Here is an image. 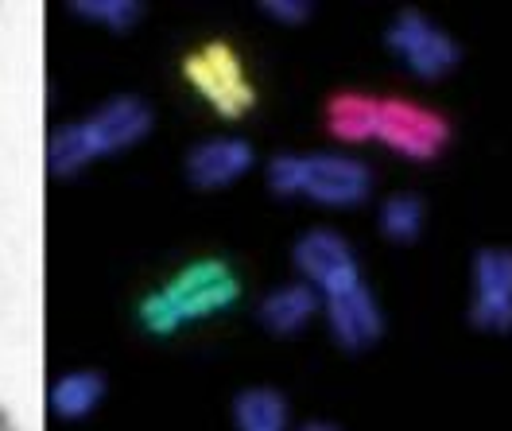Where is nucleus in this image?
<instances>
[{"label": "nucleus", "instance_id": "dca6fc26", "mask_svg": "<svg viewBox=\"0 0 512 431\" xmlns=\"http://www.w3.org/2000/svg\"><path fill=\"white\" fill-rule=\"evenodd\" d=\"M427 222V206L412 191H400V195H388L381 202V214H377V230L392 241V245H416L419 233Z\"/></svg>", "mask_w": 512, "mask_h": 431}, {"label": "nucleus", "instance_id": "20e7f679", "mask_svg": "<svg viewBox=\"0 0 512 431\" xmlns=\"http://www.w3.org/2000/svg\"><path fill=\"white\" fill-rule=\"evenodd\" d=\"M373 140L388 144L404 160L427 164L447 148L450 125L427 105L400 98H377V136Z\"/></svg>", "mask_w": 512, "mask_h": 431}, {"label": "nucleus", "instance_id": "2eb2a0df", "mask_svg": "<svg viewBox=\"0 0 512 431\" xmlns=\"http://www.w3.org/2000/svg\"><path fill=\"white\" fill-rule=\"evenodd\" d=\"M94 160H97V152H94V144H90V136H86V129H82V121L63 125V129L51 133L47 167H51L55 179H74V175H82Z\"/></svg>", "mask_w": 512, "mask_h": 431}, {"label": "nucleus", "instance_id": "aec40b11", "mask_svg": "<svg viewBox=\"0 0 512 431\" xmlns=\"http://www.w3.org/2000/svg\"><path fill=\"white\" fill-rule=\"evenodd\" d=\"M0 431H20V420L12 416V408H8V404H0Z\"/></svg>", "mask_w": 512, "mask_h": 431}, {"label": "nucleus", "instance_id": "0eeeda50", "mask_svg": "<svg viewBox=\"0 0 512 431\" xmlns=\"http://www.w3.org/2000/svg\"><path fill=\"white\" fill-rule=\"evenodd\" d=\"M291 265L299 268V276L319 292H338L346 284L361 280V265H357V253L353 245L338 230H307L295 245H291Z\"/></svg>", "mask_w": 512, "mask_h": 431}, {"label": "nucleus", "instance_id": "9b49d317", "mask_svg": "<svg viewBox=\"0 0 512 431\" xmlns=\"http://www.w3.org/2000/svg\"><path fill=\"white\" fill-rule=\"evenodd\" d=\"M322 311V296L307 280H291L272 288L256 307V323L272 338H295L299 331L311 327V319Z\"/></svg>", "mask_w": 512, "mask_h": 431}, {"label": "nucleus", "instance_id": "6e6552de", "mask_svg": "<svg viewBox=\"0 0 512 431\" xmlns=\"http://www.w3.org/2000/svg\"><path fill=\"white\" fill-rule=\"evenodd\" d=\"M303 199L350 210L373 195V171L357 156H338V152H319L303 156Z\"/></svg>", "mask_w": 512, "mask_h": 431}, {"label": "nucleus", "instance_id": "412c9836", "mask_svg": "<svg viewBox=\"0 0 512 431\" xmlns=\"http://www.w3.org/2000/svg\"><path fill=\"white\" fill-rule=\"evenodd\" d=\"M303 431H342L338 424H326V420H315V424H307Z\"/></svg>", "mask_w": 512, "mask_h": 431}, {"label": "nucleus", "instance_id": "6ab92c4d", "mask_svg": "<svg viewBox=\"0 0 512 431\" xmlns=\"http://www.w3.org/2000/svg\"><path fill=\"white\" fill-rule=\"evenodd\" d=\"M268 20H276L280 28H303L311 16H315V4L311 0H260L256 4Z\"/></svg>", "mask_w": 512, "mask_h": 431}, {"label": "nucleus", "instance_id": "f03ea898", "mask_svg": "<svg viewBox=\"0 0 512 431\" xmlns=\"http://www.w3.org/2000/svg\"><path fill=\"white\" fill-rule=\"evenodd\" d=\"M183 78L225 121H241L256 109V86L249 82V70L225 39H210L191 51L183 59Z\"/></svg>", "mask_w": 512, "mask_h": 431}, {"label": "nucleus", "instance_id": "f257e3e1", "mask_svg": "<svg viewBox=\"0 0 512 431\" xmlns=\"http://www.w3.org/2000/svg\"><path fill=\"white\" fill-rule=\"evenodd\" d=\"M241 280L222 257H202L194 265L179 268L163 288L148 292L136 307V323L152 338H171L187 323H202L210 315L229 311L241 299Z\"/></svg>", "mask_w": 512, "mask_h": 431}, {"label": "nucleus", "instance_id": "9d476101", "mask_svg": "<svg viewBox=\"0 0 512 431\" xmlns=\"http://www.w3.org/2000/svg\"><path fill=\"white\" fill-rule=\"evenodd\" d=\"M256 167V148L245 136H214L191 148L187 156V183L194 191H225L237 179H245Z\"/></svg>", "mask_w": 512, "mask_h": 431}, {"label": "nucleus", "instance_id": "1a4fd4ad", "mask_svg": "<svg viewBox=\"0 0 512 431\" xmlns=\"http://www.w3.org/2000/svg\"><path fill=\"white\" fill-rule=\"evenodd\" d=\"M82 129H86L90 144H94L97 160H105V156H117V152H125L132 144L148 140L152 129H156V113H152L148 101L136 98V94H117V98L105 101L101 109H94L82 121Z\"/></svg>", "mask_w": 512, "mask_h": 431}, {"label": "nucleus", "instance_id": "39448f33", "mask_svg": "<svg viewBox=\"0 0 512 431\" xmlns=\"http://www.w3.org/2000/svg\"><path fill=\"white\" fill-rule=\"evenodd\" d=\"M322 315H326L330 338L346 354H365L384 338V311L365 280L346 284L338 292H326L322 296Z\"/></svg>", "mask_w": 512, "mask_h": 431}, {"label": "nucleus", "instance_id": "4468645a", "mask_svg": "<svg viewBox=\"0 0 512 431\" xmlns=\"http://www.w3.org/2000/svg\"><path fill=\"white\" fill-rule=\"evenodd\" d=\"M288 400L284 393L256 385V389H241L233 397V424L237 431H288Z\"/></svg>", "mask_w": 512, "mask_h": 431}, {"label": "nucleus", "instance_id": "423d86ee", "mask_svg": "<svg viewBox=\"0 0 512 431\" xmlns=\"http://www.w3.org/2000/svg\"><path fill=\"white\" fill-rule=\"evenodd\" d=\"M474 299L470 323L485 334H512V249L485 245L474 253Z\"/></svg>", "mask_w": 512, "mask_h": 431}, {"label": "nucleus", "instance_id": "ddd939ff", "mask_svg": "<svg viewBox=\"0 0 512 431\" xmlns=\"http://www.w3.org/2000/svg\"><path fill=\"white\" fill-rule=\"evenodd\" d=\"M326 129L330 136L346 140V144H361L377 136V98L361 94V90H342L326 101Z\"/></svg>", "mask_w": 512, "mask_h": 431}, {"label": "nucleus", "instance_id": "f8f14e48", "mask_svg": "<svg viewBox=\"0 0 512 431\" xmlns=\"http://www.w3.org/2000/svg\"><path fill=\"white\" fill-rule=\"evenodd\" d=\"M109 393V381H105V373H97V369H74V373H66L59 377L55 385H51V412L66 420V424H74V420H86V416H94L97 408H101V400Z\"/></svg>", "mask_w": 512, "mask_h": 431}, {"label": "nucleus", "instance_id": "7ed1b4c3", "mask_svg": "<svg viewBox=\"0 0 512 431\" xmlns=\"http://www.w3.org/2000/svg\"><path fill=\"white\" fill-rule=\"evenodd\" d=\"M384 47L423 82H439L462 63V43L416 8H404L384 28Z\"/></svg>", "mask_w": 512, "mask_h": 431}, {"label": "nucleus", "instance_id": "a211bd4d", "mask_svg": "<svg viewBox=\"0 0 512 431\" xmlns=\"http://www.w3.org/2000/svg\"><path fill=\"white\" fill-rule=\"evenodd\" d=\"M264 183L276 199H295L303 191V156H291V152L272 156L264 167Z\"/></svg>", "mask_w": 512, "mask_h": 431}, {"label": "nucleus", "instance_id": "f3484780", "mask_svg": "<svg viewBox=\"0 0 512 431\" xmlns=\"http://www.w3.org/2000/svg\"><path fill=\"white\" fill-rule=\"evenodd\" d=\"M70 12L82 16V20H90V24H97V28H105V32L125 35L140 24V16H144L148 8H144L140 0H74Z\"/></svg>", "mask_w": 512, "mask_h": 431}]
</instances>
